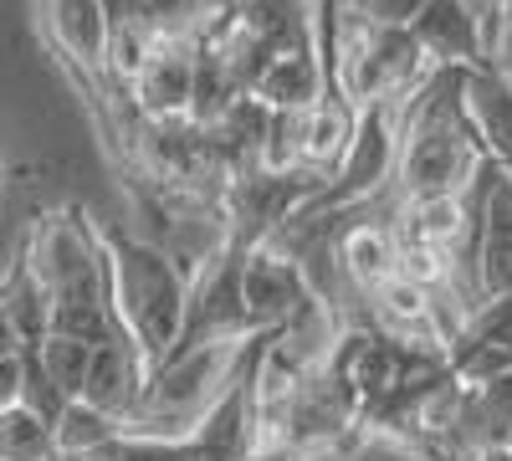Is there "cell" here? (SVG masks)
<instances>
[{
	"instance_id": "cell-10",
	"label": "cell",
	"mask_w": 512,
	"mask_h": 461,
	"mask_svg": "<svg viewBox=\"0 0 512 461\" xmlns=\"http://www.w3.org/2000/svg\"><path fill=\"white\" fill-rule=\"evenodd\" d=\"M149 380H154L149 354H144L134 339H128V333H118V339L98 344V354H93V374H88V390H82V400H88L93 410H103V415H113V421L128 426V415L139 410Z\"/></svg>"
},
{
	"instance_id": "cell-4",
	"label": "cell",
	"mask_w": 512,
	"mask_h": 461,
	"mask_svg": "<svg viewBox=\"0 0 512 461\" xmlns=\"http://www.w3.org/2000/svg\"><path fill=\"white\" fill-rule=\"evenodd\" d=\"M441 67L420 47L410 26H369L338 6V36H333V67L328 93H344L359 113L374 103H405L415 98Z\"/></svg>"
},
{
	"instance_id": "cell-12",
	"label": "cell",
	"mask_w": 512,
	"mask_h": 461,
	"mask_svg": "<svg viewBox=\"0 0 512 461\" xmlns=\"http://www.w3.org/2000/svg\"><path fill=\"white\" fill-rule=\"evenodd\" d=\"M410 31L420 36V47L431 52L436 67H487L492 62L487 36L466 0H425Z\"/></svg>"
},
{
	"instance_id": "cell-8",
	"label": "cell",
	"mask_w": 512,
	"mask_h": 461,
	"mask_svg": "<svg viewBox=\"0 0 512 461\" xmlns=\"http://www.w3.org/2000/svg\"><path fill=\"white\" fill-rule=\"evenodd\" d=\"M241 287H246V313H251V333H277L287 328L297 313H303L318 292L313 282L303 277L287 251H277L272 241H262L246 257V272H241Z\"/></svg>"
},
{
	"instance_id": "cell-13",
	"label": "cell",
	"mask_w": 512,
	"mask_h": 461,
	"mask_svg": "<svg viewBox=\"0 0 512 461\" xmlns=\"http://www.w3.org/2000/svg\"><path fill=\"white\" fill-rule=\"evenodd\" d=\"M477 298L482 303L512 298V170H502V164L492 175L477 236Z\"/></svg>"
},
{
	"instance_id": "cell-23",
	"label": "cell",
	"mask_w": 512,
	"mask_h": 461,
	"mask_svg": "<svg viewBox=\"0 0 512 461\" xmlns=\"http://www.w3.org/2000/svg\"><path fill=\"white\" fill-rule=\"evenodd\" d=\"M108 11H113V21L123 26V21H139V11H144V0H108Z\"/></svg>"
},
{
	"instance_id": "cell-9",
	"label": "cell",
	"mask_w": 512,
	"mask_h": 461,
	"mask_svg": "<svg viewBox=\"0 0 512 461\" xmlns=\"http://www.w3.org/2000/svg\"><path fill=\"white\" fill-rule=\"evenodd\" d=\"M354 134H359V108L344 93H323L313 108L297 113V175H313L328 190L354 149Z\"/></svg>"
},
{
	"instance_id": "cell-15",
	"label": "cell",
	"mask_w": 512,
	"mask_h": 461,
	"mask_svg": "<svg viewBox=\"0 0 512 461\" xmlns=\"http://www.w3.org/2000/svg\"><path fill=\"white\" fill-rule=\"evenodd\" d=\"M466 108L487 144V154L512 170V82L487 62V67H466Z\"/></svg>"
},
{
	"instance_id": "cell-20",
	"label": "cell",
	"mask_w": 512,
	"mask_h": 461,
	"mask_svg": "<svg viewBox=\"0 0 512 461\" xmlns=\"http://www.w3.org/2000/svg\"><path fill=\"white\" fill-rule=\"evenodd\" d=\"M338 6H344V16L369 26H415L425 0H338Z\"/></svg>"
},
{
	"instance_id": "cell-26",
	"label": "cell",
	"mask_w": 512,
	"mask_h": 461,
	"mask_svg": "<svg viewBox=\"0 0 512 461\" xmlns=\"http://www.w3.org/2000/svg\"><path fill=\"white\" fill-rule=\"evenodd\" d=\"M507 446H512V441H507Z\"/></svg>"
},
{
	"instance_id": "cell-25",
	"label": "cell",
	"mask_w": 512,
	"mask_h": 461,
	"mask_svg": "<svg viewBox=\"0 0 512 461\" xmlns=\"http://www.w3.org/2000/svg\"><path fill=\"white\" fill-rule=\"evenodd\" d=\"M231 6H236V11H241V6H256V0H231Z\"/></svg>"
},
{
	"instance_id": "cell-16",
	"label": "cell",
	"mask_w": 512,
	"mask_h": 461,
	"mask_svg": "<svg viewBox=\"0 0 512 461\" xmlns=\"http://www.w3.org/2000/svg\"><path fill=\"white\" fill-rule=\"evenodd\" d=\"M236 6L231 0H144L139 21L154 36H185V41H205Z\"/></svg>"
},
{
	"instance_id": "cell-11",
	"label": "cell",
	"mask_w": 512,
	"mask_h": 461,
	"mask_svg": "<svg viewBox=\"0 0 512 461\" xmlns=\"http://www.w3.org/2000/svg\"><path fill=\"white\" fill-rule=\"evenodd\" d=\"M451 369L461 374V385H482L512 369V298L482 303L461 323L456 344H451Z\"/></svg>"
},
{
	"instance_id": "cell-22",
	"label": "cell",
	"mask_w": 512,
	"mask_h": 461,
	"mask_svg": "<svg viewBox=\"0 0 512 461\" xmlns=\"http://www.w3.org/2000/svg\"><path fill=\"white\" fill-rule=\"evenodd\" d=\"M492 67L512 82V11H507V21H502V36H497V47H492Z\"/></svg>"
},
{
	"instance_id": "cell-19",
	"label": "cell",
	"mask_w": 512,
	"mask_h": 461,
	"mask_svg": "<svg viewBox=\"0 0 512 461\" xmlns=\"http://www.w3.org/2000/svg\"><path fill=\"white\" fill-rule=\"evenodd\" d=\"M36 354H41V369L52 374V385H57L67 400H82V390H88V374H93L98 344L67 339V333H47V344H41Z\"/></svg>"
},
{
	"instance_id": "cell-18",
	"label": "cell",
	"mask_w": 512,
	"mask_h": 461,
	"mask_svg": "<svg viewBox=\"0 0 512 461\" xmlns=\"http://www.w3.org/2000/svg\"><path fill=\"white\" fill-rule=\"evenodd\" d=\"M123 436V421H113V415L93 410L88 400H72L67 415L57 421V446H62V461H88L98 446L118 441Z\"/></svg>"
},
{
	"instance_id": "cell-24",
	"label": "cell",
	"mask_w": 512,
	"mask_h": 461,
	"mask_svg": "<svg viewBox=\"0 0 512 461\" xmlns=\"http://www.w3.org/2000/svg\"><path fill=\"white\" fill-rule=\"evenodd\" d=\"M461 461H512V446H487V451H472V456H461Z\"/></svg>"
},
{
	"instance_id": "cell-6",
	"label": "cell",
	"mask_w": 512,
	"mask_h": 461,
	"mask_svg": "<svg viewBox=\"0 0 512 461\" xmlns=\"http://www.w3.org/2000/svg\"><path fill=\"white\" fill-rule=\"evenodd\" d=\"M466 313L446 298H436L431 287L410 282L405 272L390 277L374 298H369V328L384 333V339H400V344H415V349H441L451 354L456 333H461Z\"/></svg>"
},
{
	"instance_id": "cell-5",
	"label": "cell",
	"mask_w": 512,
	"mask_h": 461,
	"mask_svg": "<svg viewBox=\"0 0 512 461\" xmlns=\"http://www.w3.org/2000/svg\"><path fill=\"white\" fill-rule=\"evenodd\" d=\"M246 257H251V251L226 246L221 257L195 277L185 333H180L175 354H195V349H210V344H241V339H251V313H246V287H241ZM175 354H169V359H175Z\"/></svg>"
},
{
	"instance_id": "cell-3",
	"label": "cell",
	"mask_w": 512,
	"mask_h": 461,
	"mask_svg": "<svg viewBox=\"0 0 512 461\" xmlns=\"http://www.w3.org/2000/svg\"><path fill=\"white\" fill-rule=\"evenodd\" d=\"M103 236H108V262H113V308L128 328V339L159 369L185 333L190 277L164 246H154L134 231L103 226Z\"/></svg>"
},
{
	"instance_id": "cell-1",
	"label": "cell",
	"mask_w": 512,
	"mask_h": 461,
	"mask_svg": "<svg viewBox=\"0 0 512 461\" xmlns=\"http://www.w3.org/2000/svg\"><path fill=\"white\" fill-rule=\"evenodd\" d=\"M487 159L492 154L472 123V108H466V67H441L405 113L390 195L395 205L431 200V195H466Z\"/></svg>"
},
{
	"instance_id": "cell-2",
	"label": "cell",
	"mask_w": 512,
	"mask_h": 461,
	"mask_svg": "<svg viewBox=\"0 0 512 461\" xmlns=\"http://www.w3.org/2000/svg\"><path fill=\"white\" fill-rule=\"evenodd\" d=\"M262 349H267V333H251L241 344H210L195 354L164 359L123 431L128 436H159V441L195 436L216 415V405L236 390V380L251 369V359Z\"/></svg>"
},
{
	"instance_id": "cell-21",
	"label": "cell",
	"mask_w": 512,
	"mask_h": 461,
	"mask_svg": "<svg viewBox=\"0 0 512 461\" xmlns=\"http://www.w3.org/2000/svg\"><path fill=\"white\" fill-rule=\"evenodd\" d=\"M466 6H472V16H477V26H482V36H487V57H492L497 36H502V21H507V11H512V0H466Z\"/></svg>"
},
{
	"instance_id": "cell-17",
	"label": "cell",
	"mask_w": 512,
	"mask_h": 461,
	"mask_svg": "<svg viewBox=\"0 0 512 461\" xmlns=\"http://www.w3.org/2000/svg\"><path fill=\"white\" fill-rule=\"evenodd\" d=\"M0 461H62L57 426L41 421L31 405L0 410Z\"/></svg>"
},
{
	"instance_id": "cell-7",
	"label": "cell",
	"mask_w": 512,
	"mask_h": 461,
	"mask_svg": "<svg viewBox=\"0 0 512 461\" xmlns=\"http://www.w3.org/2000/svg\"><path fill=\"white\" fill-rule=\"evenodd\" d=\"M195 82H200V41L159 36L139 77L128 82V108L139 118H190L195 113Z\"/></svg>"
},
{
	"instance_id": "cell-14",
	"label": "cell",
	"mask_w": 512,
	"mask_h": 461,
	"mask_svg": "<svg viewBox=\"0 0 512 461\" xmlns=\"http://www.w3.org/2000/svg\"><path fill=\"white\" fill-rule=\"evenodd\" d=\"M0 323H6V344H21V349H41L52 333V292L31 272L21 251L11 257L6 287H0Z\"/></svg>"
}]
</instances>
